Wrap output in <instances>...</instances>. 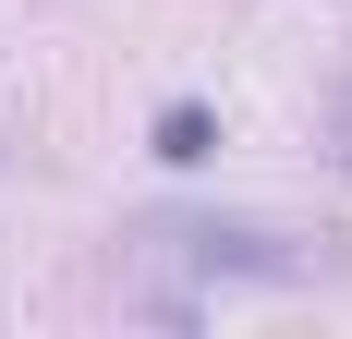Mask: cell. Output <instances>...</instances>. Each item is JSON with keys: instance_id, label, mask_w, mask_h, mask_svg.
<instances>
[{"instance_id": "2", "label": "cell", "mask_w": 352, "mask_h": 339, "mask_svg": "<svg viewBox=\"0 0 352 339\" xmlns=\"http://www.w3.org/2000/svg\"><path fill=\"white\" fill-rule=\"evenodd\" d=\"M340 134H352V109H340Z\"/></svg>"}, {"instance_id": "1", "label": "cell", "mask_w": 352, "mask_h": 339, "mask_svg": "<svg viewBox=\"0 0 352 339\" xmlns=\"http://www.w3.org/2000/svg\"><path fill=\"white\" fill-rule=\"evenodd\" d=\"M158 158H170V170H207V158H219V121H207L195 97H182V109H158Z\"/></svg>"}]
</instances>
